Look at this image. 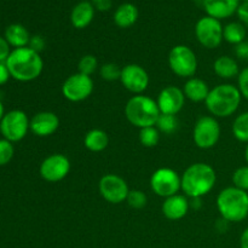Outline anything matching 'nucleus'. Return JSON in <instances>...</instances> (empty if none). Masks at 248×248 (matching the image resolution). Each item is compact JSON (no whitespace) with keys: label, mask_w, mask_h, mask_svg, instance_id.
<instances>
[{"label":"nucleus","mask_w":248,"mask_h":248,"mask_svg":"<svg viewBox=\"0 0 248 248\" xmlns=\"http://www.w3.org/2000/svg\"><path fill=\"white\" fill-rule=\"evenodd\" d=\"M94 14H96V10H94L92 2L82 0L73 7L72 12H70V22L74 28L84 29L89 27L93 21Z\"/></svg>","instance_id":"6ab92c4d"},{"label":"nucleus","mask_w":248,"mask_h":248,"mask_svg":"<svg viewBox=\"0 0 248 248\" xmlns=\"http://www.w3.org/2000/svg\"><path fill=\"white\" fill-rule=\"evenodd\" d=\"M120 81L127 91L142 94L149 86V75L142 65L131 63L121 68Z\"/></svg>","instance_id":"4468645a"},{"label":"nucleus","mask_w":248,"mask_h":248,"mask_svg":"<svg viewBox=\"0 0 248 248\" xmlns=\"http://www.w3.org/2000/svg\"><path fill=\"white\" fill-rule=\"evenodd\" d=\"M178 119L176 115H170V114H160L159 119L156 121V128L160 132L165 135H172L178 128Z\"/></svg>","instance_id":"bb28decb"},{"label":"nucleus","mask_w":248,"mask_h":248,"mask_svg":"<svg viewBox=\"0 0 248 248\" xmlns=\"http://www.w3.org/2000/svg\"><path fill=\"white\" fill-rule=\"evenodd\" d=\"M217 208L227 222H242L248 217V193L234 186H228L218 194Z\"/></svg>","instance_id":"20e7f679"},{"label":"nucleus","mask_w":248,"mask_h":248,"mask_svg":"<svg viewBox=\"0 0 248 248\" xmlns=\"http://www.w3.org/2000/svg\"><path fill=\"white\" fill-rule=\"evenodd\" d=\"M15 154V148L10 140H0V166H5L12 160Z\"/></svg>","instance_id":"473e14b6"},{"label":"nucleus","mask_w":248,"mask_h":248,"mask_svg":"<svg viewBox=\"0 0 248 248\" xmlns=\"http://www.w3.org/2000/svg\"><path fill=\"white\" fill-rule=\"evenodd\" d=\"M213 70L216 75L222 79H234L239 77L240 68L236 60L230 56H220L213 63Z\"/></svg>","instance_id":"5701e85b"},{"label":"nucleus","mask_w":248,"mask_h":248,"mask_svg":"<svg viewBox=\"0 0 248 248\" xmlns=\"http://www.w3.org/2000/svg\"><path fill=\"white\" fill-rule=\"evenodd\" d=\"M245 160H246L247 165H248V143L246 145V149H245Z\"/></svg>","instance_id":"37998d69"},{"label":"nucleus","mask_w":248,"mask_h":248,"mask_svg":"<svg viewBox=\"0 0 248 248\" xmlns=\"http://www.w3.org/2000/svg\"><path fill=\"white\" fill-rule=\"evenodd\" d=\"M40 176L48 183L63 181L70 171V161L65 155L52 154L44 159L40 165Z\"/></svg>","instance_id":"ddd939ff"},{"label":"nucleus","mask_w":248,"mask_h":248,"mask_svg":"<svg viewBox=\"0 0 248 248\" xmlns=\"http://www.w3.org/2000/svg\"><path fill=\"white\" fill-rule=\"evenodd\" d=\"M223 39L232 45H239L246 39V27L241 22H230L223 28Z\"/></svg>","instance_id":"393cba45"},{"label":"nucleus","mask_w":248,"mask_h":248,"mask_svg":"<svg viewBox=\"0 0 248 248\" xmlns=\"http://www.w3.org/2000/svg\"><path fill=\"white\" fill-rule=\"evenodd\" d=\"M98 68V61L93 55H85L80 58L79 63H78V69L79 73L84 75H89L91 77Z\"/></svg>","instance_id":"c85d7f7f"},{"label":"nucleus","mask_w":248,"mask_h":248,"mask_svg":"<svg viewBox=\"0 0 248 248\" xmlns=\"http://www.w3.org/2000/svg\"><path fill=\"white\" fill-rule=\"evenodd\" d=\"M210 91V87H208L207 82L205 80L194 77L186 80V82L183 86V92L186 98L191 102H195V103L205 102Z\"/></svg>","instance_id":"aec40b11"},{"label":"nucleus","mask_w":248,"mask_h":248,"mask_svg":"<svg viewBox=\"0 0 248 248\" xmlns=\"http://www.w3.org/2000/svg\"><path fill=\"white\" fill-rule=\"evenodd\" d=\"M94 89L93 80L89 75L75 73L69 75L62 85V94L69 102H82L89 98Z\"/></svg>","instance_id":"9d476101"},{"label":"nucleus","mask_w":248,"mask_h":248,"mask_svg":"<svg viewBox=\"0 0 248 248\" xmlns=\"http://www.w3.org/2000/svg\"><path fill=\"white\" fill-rule=\"evenodd\" d=\"M186 99L183 90L173 85H169L160 91L156 103L161 114L177 115L183 109Z\"/></svg>","instance_id":"2eb2a0df"},{"label":"nucleus","mask_w":248,"mask_h":248,"mask_svg":"<svg viewBox=\"0 0 248 248\" xmlns=\"http://www.w3.org/2000/svg\"><path fill=\"white\" fill-rule=\"evenodd\" d=\"M241 1H248V0H241Z\"/></svg>","instance_id":"a18cd8bd"},{"label":"nucleus","mask_w":248,"mask_h":248,"mask_svg":"<svg viewBox=\"0 0 248 248\" xmlns=\"http://www.w3.org/2000/svg\"><path fill=\"white\" fill-rule=\"evenodd\" d=\"M160 114L156 101L144 94H135L125 106L126 119L140 130L156 125Z\"/></svg>","instance_id":"39448f33"},{"label":"nucleus","mask_w":248,"mask_h":248,"mask_svg":"<svg viewBox=\"0 0 248 248\" xmlns=\"http://www.w3.org/2000/svg\"><path fill=\"white\" fill-rule=\"evenodd\" d=\"M90 1L92 2L96 11H109L111 9V6H113V1L111 0H90Z\"/></svg>","instance_id":"c9c22d12"},{"label":"nucleus","mask_w":248,"mask_h":248,"mask_svg":"<svg viewBox=\"0 0 248 248\" xmlns=\"http://www.w3.org/2000/svg\"><path fill=\"white\" fill-rule=\"evenodd\" d=\"M232 131L239 142L248 143V111H244L235 118Z\"/></svg>","instance_id":"a878e982"},{"label":"nucleus","mask_w":248,"mask_h":248,"mask_svg":"<svg viewBox=\"0 0 248 248\" xmlns=\"http://www.w3.org/2000/svg\"><path fill=\"white\" fill-rule=\"evenodd\" d=\"M235 55L241 58V60H245V58L248 60V43L244 41V43L235 46Z\"/></svg>","instance_id":"58836bf2"},{"label":"nucleus","mask_w":248,"mask_h":248,"mask_svg":"<svg viewBox=\"0 0 248 248\" xmlns=\"http://www.w3.org/2000/svg\"><path fill=\"white\" fill-rule=\"evenodd\" d=\"M138 9L131 2H124L114 12V22L119 28H130L137 22Z\"/></svg>","instance_id":"4be33fe9"},{"label":"nucleus","mask_w":248,"mask_h":248,"mask_svg":"<svg viewBox=\"0 0 248 248\" xmlns=\"http://www.w3.org/2000/svg\"><path fill=\"white\" fill-rule=\"evenodd\" d=\"M223 28L219 19L210 16H203L196 22L195 36L199 43L206 48H217L222 44Z\"/></svg>","instance_id":"9b49d317"},{"label":"nucleus","mask_w":248,"mask_h":248,"mask_svg":"<svg viewBox=\"0 0 248 248\" xmlns=\"http://www.w3.org/2000/svg\"><path fill=\"white\" fill-rule=\"evenodd\" d=\"M237 16H239L241 23L248 26V1H242L237 10Z\"/></svg>","instance_id":"4c0bfd02"},{"label":"nucleus","mask_w":248,"mask_h":248,"mask_svg":"<svg viewBox=\"0 0 248 248\" xmlns=\"http://www.w3.org/2000/svg\"><path fill=\"white\" fill-rule=\"evenodd\" d=\"M5 63L11 78L22 82L33 81L40 77L44 69V61L40 53L31 50L29 46L14 48Z\"/></svg>","instance_id":"f257e3e1"},{"label":"nucleus","mask_w":248,"mask_h":248,"mask_svg":"<svg viewBox=\"0 0 248 248\" xmlns=\"http://www.w3.org/2000/svg\"><path fill=\"white\" fill-rule=\"evenodd\" d=\"M99 74L102 79L107 81H115V80H120L121 68L115 63H106L99 68Z\"/></svg>","instance_id":"7c9ffc66"},{"label":"nucleus","mask_w":248,"mask_h":248,"mask_svg":"<svg viewBox=\"0 0 248 248\" xmlns=\"http://www.w3.org/2000/svg\"><path fill=\"white\" fill-rule=\"evenodd\" d=\"M169 65L177 77L190 79L198 70V58L189 46L177 45L170 51Z\"/></svg>","instance_id":"423d86ee"},{"label":"nucleus","mask_w":248,"mask_h":248,"mask_svg":"<svg viewBox=\"0 0 248 248\" xmlns=\"http://www.w3.org/2000/svg\"><path fill=\"white\" fill-rule=\"evenodd\" d=\"M11 50H10V45L6 41V39L0 36V62H6L9 58Z\"/></svg>","instance_id":"e433bc0d"},{"label":"nucleus","mask_w":248,"mask_h":248,"mask_svg":"<svg viewBox=\"0 0 248 248\" xmlns=\"http://www.w3.org/2000/svg\"><path fill=\"white\" fill-rule=\"evenodd\" d=\"M181 178L184 195L191 199H201L215 188L217 174L211 165L195 162L183 172Z\"/></svg>","instance_id":"f03ea898"},{"label":"nucleus","mask_w":248,"mask_h":248,"mask_svg":"<svg viewBox=\"0 0 248 248\" xmlns=\"http://www.w3.org/2000/svg\"><path fill=\"white\" fill-rule=\"evenodd\" d=\"M240 247L248 248V227L242 232L241 237H240Z\"/></svg>","instance_id":"a19ab883"},{"label":"nucleus","mask_w":248,"mask_h":248,"mask_svg":"<svg viewBox=\"0 0 248 248\" xmlns=\"http://www.w3.org/2000/svg\"><path fill=\"white\" fill-rule=\"evenodd\" d=\"M31 120L28 119L24 111L11 110L4 115L0 121V132L5 140H10L11 143L19 142L26 137L28 133Z\"/></svg>","instance_id":"1a4fd4ad"},{"label":"nucleus","mask_w":248,"mask_h":248,"mask_svg":"<svg viewBox=\"0 0 248 248\" xmlns=\"http://www.w3.org/2000/svg\"><path fill=\"white\" fill-rule=\"evenodd\" d=\"M190 208V202L188 198L182 194H176L173 196L165 199L162 203V213L170 220H179L186 217Z\"/></svg>","instance_id":"a211bd4d"},{"label":"nucleus","mask_w":248,"mask_h":248,"mask_svg":"<svg viewBox=\"0 0 248 248\" xmlns=\"http://www.w3.org/2000/svg\"><path fill=\"white\" fill-rule=\"evenodd\" d=\"M126 202L130 207L135 208V210H140V208L147 206L148 198L142 190L135 189V190H130L127 199H126Z\"/></svg>","instance_id":"c756f323"},{"label":"nucleus","mask_w":248,"mask_h":248,"mask_svg":"<svg viewBox=\"0 0 248 248\" xmlns=\"http://www.w3.org/2000/svg\"><path fill=\"white\" fill-rule=\"evenodd\" d=\"M194 1H203V0H194Z\"/></svg>","instance_id":"c03bdc74"},{"label":"nucleus","mask_w":248,"mask_h":248,"mask_svg":"<svg viewBox=\"0 0 248 248\" xmlns=\"http://www.w3.org/2000/svg\"><path fill=\"white\" fill-rule=\"evenodd\" d=\"M98 190L102 198L109 203L119 205L126 201L130 188L123 177L114 173L104 174L98 183Z\"/></svg>","instance_id":"f8f14e48"},{"label":"nucleus","mask_w":248,"mask_h":248,"mask_svg":"<svg viewBox=\"0 0 248 248\" xmlns=\"http://www.w3.org/2000/svg\"><path fill=\"white\" fill-rule=\"evenodd\" d=\"M5 113H4V106H2L1 101H0V121H1V119L4 118Z\"/></svg>","instance_id":"79ce46f5"},{"label":"nucleus","mask_w":248,"mask_h":248,"mask_svg":"<svg viewBox=\"0 0 248 248\" xmlns=\"http://www.w3.org/2000/svg\"><path fill=\"white\" fill-rule=\"evenodd\" d=\"M241 0H203L202 5L207 16L216 19L229 18L239 10Z\"/></svg>","instance_id":"f3484780"},{"label":"nucleus","mask_w":248,"mask_h":248,"mask_svg":"<svg viewBox=\"0 0 248 248\" xmlns=\"http://www.w3.org/2000/svg\"><path fill=\"white\" fill-rule=\"evenodd\" d=\"M4 38L6 39L10 46L15 48H21L29 45L31 36L26 27L19 23H14L7 27Z\"/></svg>","instance_id":"412c9836"},{"label":"nucleus","mask_w":248,"mask_h":248,"mask_svg":"<svg viewBox=\"0 0 248 248\" xmlns=\"http://www.w3.org/2000/svg\"><path fill=\"white\" fill-rule=\"evenodd\" d=\"M160 140V131L156 126H149V127L140 128V142L143 147L153 148L157 145Z\"/></svg>","instance_id":"cd10ccee"},{"label":"nucleus","mask_w":248,"mask_h":248,"mask_svg":"<svg viewBox=\"0 0 248 248\" xmlns=\"http://www.w3.org/2000/svg\"><path fill=\"white\" fill-rule=\"evenodd\" d=\"M237 89H239L242 98L248 101V67L244 68L237 77Z\"/></svg>","instance_id":"72a5a7b5"},{"label":"nucleus","mask_w":248,"mask_h":248,"mask_svg":"<svg viewBox=\"0 0 248 248\" xmlns=\"http://www.w3.org/2000/svg\"><path fill=\"white\" fill-rule=\"evenodd\" d=\"M45 39L40 35H34L31 38V41H29V47L31 50L36 51V52L40 53V51H43L45 48Z\"/></svg>","instance_id":"f704fd0d"},{"label":"nucleus","mask_w":248,"mask_h":248,"mask_svg":"<svg viewBox=\"0 0 248 248\" xmlns=\"http://www.w3.org/2000/svg\"><path fill=\"white\" fill-rule=\"evenodd\" d=\"M60 127V118L53 111H40L31 119V132L38 137H48Z\"/></svg>","instance_id":"dca6fc26"},{"label":"nucleus","mask_w":248,"mask_h":248,"mask_svg":"<svg viewBox=\"0 0 248 248\" xmlns=\"http://www.w3.org/2000/svg\"><path fill=\"white\" fill-rule=\"evenodd\" d=\"M232 184L248 193V165L236 169L232 173Z\"/></svg>","instance_id":"2f4dec72"},{"label":"nucleus","mask_w":248,"mask_h":248,"mask_svg":"<svg viewBox=\"0 0 248 248\" xmlns=\"http://www.w3.org/2000/svg\"><path fill=\"white\" fill-rule=\"evenodd\" d=\"M10 78H11V74H10L6 63L0 62V85L6 84Z\"/></svg>","instance_id":"ea45409f"},{"label":"nucleus","mask_w":248,"mask_h":248,"mask_svg":"<svg viewBox=\"0 0 248 248\" xmlns=\"http://www.w3.org/2000/svg\"><path fill=\"white\" fill-rule=\"evenodd\" d=\"M220 133L222 128L217 118L212 115L201 116L194 126V143L200 149H211L219 142Z\"/></svg>","instance_id":"0eeeda50"},{"label":"nucleus","mask_w":248,"mask_h":248,"mask_svg":"<svg viewBox=\"0 0 248 248\" xmlns=\"http://www.w3.org/2000/svg\"><path fill=\"white\" fill-rule=\"evenodd\" d=\"M109 144V137L106 131L93 128L85 135L84 145L87 150L92 153H101L107 149Z\"/></svg>","instance_id":"b1692460"},{"label":"nucleus","mask_w":248,"mask_h":248,"mask_svg":"<svg viewBox=\"0 0 248 248\" xmlns=\"http://www.w3.org/2000/svg\"><path fill=\"white\" fill-rule=\"evenodd\" d=\"M242 96L237 86L220 84L213 87L206 98L205 104L211 115L215 118H229L236 113L241 104Z\"/></svg>","instance_id":"7ed1b4c3"},{"label":"nucleus","mask_w":248,"mask_h":248,"mask_svg":"<svg viewBox=\"0 0 248 248\" xmlns=\"http://www.w3.org/2000/svg\"><path fill=\"white\" fill-rule=\"evenodd\" d=\"M81 1H82V0H81ZM85 1H90V0H85Z\"/></svg>","instance_id":"49530a36"},{"label":"nucleus","mask_w":248,"mask_h":248,"mask_svg":"<svg viewBox=\"0 0 248 248\" xmlns=\"http://www.w3.org/2000/svg\"><path fill=\"white\" fill-rule=\"evenodd\" d=\"M150 188L157 196L167 199L182 190V178L173 169L161 167L150 177Z\"/></svg>","instance_id":"6e6552de"}]
</instances>
